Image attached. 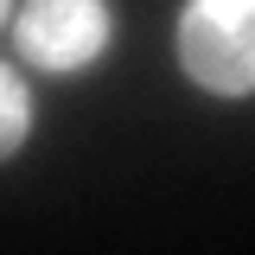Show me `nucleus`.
Masks as SVG:
<instances>
[{
    "instance_id": "1",
    "label": "nucleus",
    "mask_w": 255,
    "mask_h": 255,
    "mask_svg": "<svg viewBox=\"0 0 255 255\" xmlns=\"http://www.w3.org/2000/svg\"><path fill=\"white\" fill-rule=\"evenodd\" d=\"M179 64L211 96H249L255 90V0H185Z\"/></svg>"
},
{
    "instance_id": "2",
    "label": "nucleus",
    "mask_w": 255,
    "mask_h": 255,
    "mask_svg": "<svg viewBox=\"0 0 255 255\" xmlns=\"http://www.w3.org/2000/svg\"><path fill=\"white\" fill-rule=\"evenodd\" d=\"M109 45V6L102 0H26L19 13V51L38 70H83Z\"/></svg>"
},
{
    "instance_id": "3",
    "label": "nucleus",
    "mask_w": 255,
    "mask_h": 255,
    "mask_svg": "<svg viewBox=\"0 0 255 255\" xmlns=\"http://www.w3.org/2000/svg\"><path fill=\"white\" fill-rule=\"evenodd\" d=\"M26 134H32V96H26V83L0 64V159L13 153Z\"/></svg>"
},
{
    "instance_id": "4",
    "label": "nucleus",
    "mask_w": 255,
    "mask_h": 255,
    "mask_svg": "<svg viewBox=\"0 0 255 255\" xmlns=\"http://www.w3.org/2000/svg\"><path fill=\"white\" fill-rule=\"evenodd\" d=\"M0 26H6V0H0Z\"/></svg>"
}]
</instances>
